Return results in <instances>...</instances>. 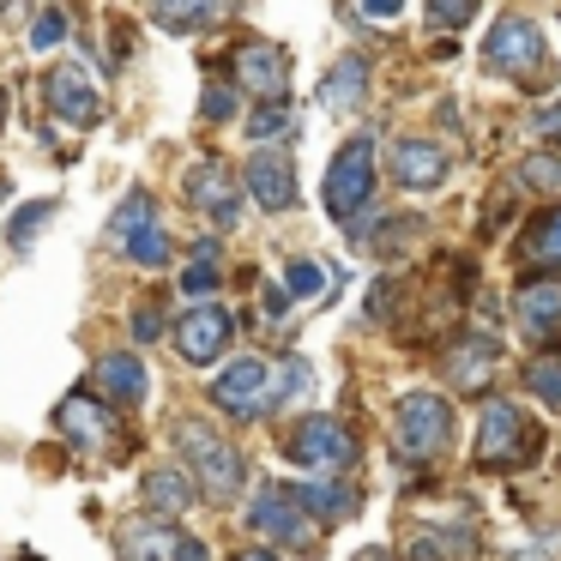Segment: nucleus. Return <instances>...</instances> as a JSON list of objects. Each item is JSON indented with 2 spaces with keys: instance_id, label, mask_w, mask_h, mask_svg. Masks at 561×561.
Wrapping results in <instances>:
<instances>
[{
  "instance_id": "1",
  "label": "nucleus",
  "mask_w": 561,
  "mask_h": 561,
  "mask_svg": "<svg viewBox=\"0 0 561 561\" xmlns=\"http://www.w3.org/2000/svg\"><path fill=\"white\" fill-rule=\"evenodd\" d=\"M375 199V139L356 134L339 146V158H332L327 170V187H320V206H327V218L339 224H356V211Z\"/></svg>"
},
{
  "instance_id": "2",
  "label": "nucleus",
  "mask_w": 561,
  "mask_h": 561,
  "mask_svg": "<svg viewBox=\"0 0 561 561\" xmlns=\"http://www.w3.org/2000/svg\"><path fill=\"white\" fill-rule=\"evenodd\" d=\"M175 440H182V453L194 459L206 495H218V501H236V495H242V453H236L230 440L218 435V428L182 416V423H175Z\"/></svg>"
},
{
  "instance_id": "3",
  "label": "nucleus",
  "mask_w": 561,
  "mask_h": 561,
  "mask_svg": "<svg viewBox=\"0 0 561 561\" xmlns=\"http://www.w3.org/2000/svg\"><path fill=\"white\" fill-rule=\"evenodd\" d=\"M477 459L507 471V465H531L537 459V428L525 423V411L513 404H489L483 411V428H477Z\"/></svg>"
},
{
  "instance_id": "4",
  "label": "nucleus",
  "mask_w": 561,
  "mask_h": 561,
  "mask_svg": "<svg viewBox=\"0 0 561 561\" xmlns=\"http://www.w3.org/2000/svg\"><path fill=\"white\" fill-rule=\"evenodd\" d=\"M284 453H290L296 465H308V471H344V465L356 459V440L339 416H302V423L290 428V440H284Z\"/></svg>"
},
{
  "instance_id": "5",
  "label": "nucleus",
  "mask_w": 561,
  "mask_h": 561,
  "mask_svg": "<svg viewBox=\"0 0 561 561\" xmlns=\"http://www.w3.org/2000/svg\"><path fill=\"white\" fill-rule=\"evenodd\" d=\"M453 440V411L440 392H404L399 399V447L416 459H435Z\"/></svg>"
},
{
  "instance_id": "6",
  "label": "nucleus",
  "mask_w": 561,
  "mask_h": 561,
  "mask_svg": "<svg viewBox=\"0 0 561 561\" xmlns=\"http://www.w3.org/2000/svg\"><path fill=\"white\" fill-rule=\"evenodd\" d=\"M248 525H254V531L284 537V543H296V549H308V543H314V513H308L302 501H296V489H290V483L260 489V495H254V507H248Z\"/></svg>"
},
{
  "instance_id": "7",
  "label": "nucleus",
  "mask_w": 561,
  "mask_h": 561,
  "mask_svg": "<svg viewBox=\"0 0 561 561\" xmlns=\"http://www.w3.org/2000/svg\"><path fill=\"white\" fill-rule=\"evenodd\" d=\"M483 55H489V67H495V73L531 79L537 67H543V31H537L531 19H513V13H507L495 31H489Z\"/></svg>"
},
{
  "instance_id": "8",
  "label": "nucleus",
  "mask_w": 561,
  "mask_h": 561,
  "mask_svg": "<svg viewBox=\"0 0 561 561\" xmlns=\"http://www.w3.org/2000/svg\"><path fill=\"white\" fill-rule=\"evenodd\" d=\"M230 332H236L230 308H194V314L175 320V351H182L187 363H218Z\"/></svg>"
},
{
  "instance_id": "9",
  "label": "nucleus",
  "mask_w": 561,
  "mask_h": 561,
  "mask_svg": "<svg viewBox=\"0 0 561 561\" xmlns=\"http://www.w3.org/2000/svg\"><path fill=\"white\" fill-rule=\"evenodd\" d=\"M49 110H55V122H67V127H98L103 122V98L79 67H55L49 73Z\"/></svg>"
},
{
  "instance_id": "10",
  "label": "nucleus",
  "mask_w": 561,
  "mask_h": 561,
  "mask_svg": "<svg viewBox=\"0 0 561 561\" xmlns=\"http://www.w3.org/2000/svg\"><path fill=\"white\" fill-rule=\"evenodd\" d=\"M248 194L260 199L266 211H290L296 206V163H290V151H254L248 158Z\"/></svg>"
},
{
  "instance_id": "11",
  "label": "nucleus",
  "mask_w": 561,
  "mask_h": 561,
  "mask_svg": "<svg viewBox=\"0 0 561 561\" xmlns=\"http://www.w3.org/2000/svg\"><path fill=\"white\" fill-rule=\"evenodd\" d=\"M211 404H218L224 416H254L260 404H266V363H254V356L230 363L211 380Z\"/></svg>"
},
{
  "instance_id": "12",
  "label": "nucleus",
  "mask_w": 561,
  "mask_h": 561,
  "mask_svg": "<svg viewBox=\"0 0 561 561\" xmlns=\"http://www.w3.org/2000/svg\"><path fill=\"white\" fill-rule=\"evenodd\" d=\"M187 199H194L211 224H224V230L242 218V206H236V182H230V170H224L218 158H206V163L187 170Z\"/></svg>"
},
{
  "instance_id": "13",
  "label": "nucleus",
  "mask_w": 561,
  "mask_h": 561,
  "mask_svg": "<svg viewBox=\"0 0 561 561\" xmlns=\"http://www.w3.org/2000/svg\"><path fill=\"white\" fill-rule=\"evenodd\" d=\"M447 151L435 146V139H399L392 146V175H399V187H411V194H428V187L447 182Z\"/></svg>"
},
{
  "instance_id": "14",
  "label": "nucleus",
  "mask_w": 561,
  "mask_h": 561,
  "mask_svg": "<svg viewBox=\"0 0 561 561\" xmlns=\"http://www.w3.org/2000/svg\"><path fill=\"white\" fill-rule=\"evenodd\" d=\"M236 79H242L248 91H260V98H284L290 55H284V49H266V43H248V49L236 55Z\"/></svg>"
},
{
  "instance_id": "15",
  "label": "nucleus",
  "mask_w": 561,
  "mask_h": 561,
  "mask_svg": "<svg viewBox=\"0 0 561 561\" xmlns=\"http://www.w3.org/2000/svg\"><path fill=\"white\" fill-rule=\"evenodd\" d=\"M55 423H61V435H67V440H85V447H103V440H110V411H103L98 399H85V392L61 399Z\"/></svg>"
},
{
  "instance_id": "16",
  "label": "nucleus",
  "mask_w": 561,
  "mask_h": 561,
  "mask_svg": "<svg viewBox=\"0 0 561 561\" xmlns=\"http://www.w3.org/2000/svg\"><path fill=\"white\" fill-rule=\"evenodd\" d=\"M151 19H158L163 31H175V37H187V31H206L224 19V0H146Z\"/></svg>"
},
{
  "instance_id": "17",
  "label": "nucleus",
  "mask_w": 561,
  "mask_h": 561,
  "mask_svg": "<svg viewBox=\"0 0 561 561\" xmlns=\"http://www.w3.org/2000/svg\"><path fill=\"white\" fill-rule=\"evenodd\" d=\"M368 91V61L363 55H344V61H332V73L320 79V103L327 110H356Z\"/></svg>"
},
{
  "instance_id": "18",
  "label": "nucleus",
  "mask_w": 561,
  "mask_h": 561,
  "mask_svg": "<svg viewBox=\"0 0 561 561\" xmlns=\"http://www.w3.org/2000/svg\"><path fill=\"white\" fill-rule=\"evenodd\" d=\"M182 531L175 525H127L122 531V561H175Z\"/></svg>"
},
{
  "instance_id": "19",
  "label": "nucleus",
  "mask_w": 561,
  "mask_h": 561,
  "mask_svg": "<svg viewBox=\"0 0 561 561\" xmlns=\"http://www.w3.org/2000/svg\"><path fill=\"white\" fill-rule=\"evenodd\" d=\"M98 380H103V392H110V399H122V404H139L146 399V363H139V356H127V351H115V356H103L98 363Z\"/></svg>"
},
{
  "instance_id": "20",
  "label": "nucleus",
  "mask_w": 561,
  "mask_h": 561,
  "mask_svg": "<svg viewBox=\"0 0 561 561\" xmlns=\"http://www.w3.org/2000/svg\"><path fill=\"white\" fill-rule=\"evenodd\" d=\"M519 327L531 332V339L561 332V284H531V290H519Z\"/></svg>"
},
{
  "instance_id": "21",
  "label": "nucleus",
  "mask_w": 561,
  "mask_h": 561,
  "mask_svg": "<svg viewBox=\"0 0 561 561\" xmlns=\"http://www.w3.org/2000/svg\"><path fill=\"white\" fill-rule=\"evenodd\" d=\"M194 495H199L194 477L175 471V465H163V471H151V477H146V501H151L158 513H175V519H182V513L194 507Z\"/></svg>"
},
{
  "instance_id": "22",
  "label": "nucleus",
  "mask_w": 561,
  "mask_h": 561,
  "mask_svg": "<svg viewBox=\"0 0 561 561\" xmlns=\"http://www.w3.org/2000/svg\"><path fill=\"white\" fill-rule=\"evenodd\" d=\"M296 501H302L308 513H320V519H344V513H356V495L344 483H290Z\"/></svg>"
},
{
  "instance_id": "23",
  "label": "nucleus",
  "mask_w": 561,
  "mask_h": 561,
  "mask_svg": "<svg viewBox=\"0 0 561 561\" xmlns=\"http://www.w3.org/2000/svg\"><path fill=\"white\" fill-rule=\"evenodd\" d=\"M122 254L134 260V266L158 272V266H170V236H163V230H158V218H151V224H139V230L122 242Z\"/></svg>"
},
{
  "instance_id": "24",
  "label": "nucleus",
  "mask_w": 561,
  "mask_h": 561,
  "mask_svg": "<svg viewBox=\"0 0 561 561\" xmlns=\"http://www.w3.org/2000/svg\"><path fill=\"white\" fill-rule=\"evenodd\" d=\"M471 556V531H416L411 537V561H453Z\"/></svg>"
},
{
  "instance_id": "25",
  "label": "nucleus",
  "mask_w": 561,
  "mask_h": 561,
  "mask_svg": "<svg viewBox=\"0 0 561 561\" xmlns=\"http://www.w3.org/2000/svg\"><path fill=\"white\" fill-rule=\"evenodd\" d=\"M284 290H290V296L332 290V266H320V260H290V266H284Z\"/></svg>"
},
{
  "instance_id": "26",
  "label": "nucleus",
  "mask_w": 561,
  "mask_h": 561,
  "mask_svg": "<svg viewBox=\"0 0 561 561\" xmlns=\"http://www.w3.org/2000/svg\"><path fill=\"white\" fill-rule=\"evenodd\" d=\"M525 387H531L549 411H561V356H537L531 375H525Z\"/></svg>"
},
{
  "instance_id": "27",
  "label": "nucleus",
  "mask_w": 561,
  "mask_h": 561,
  "mask_svg": "<svg viewBox=\"0 0 561 561\" xmlns=\"http://www.w3.org/2000/svg\"><path fill=\"white\" fill-rule=\"evenodd\" d=\"M151 218H158V211H151V199H146V194H134L127 206H115V218H110V248H122L127 236H134L139 224H151Z\"/></svg>"
},
{
  "instance_id": "28",
  "label": "nucleus",
  "mask_w": 561,
  "mask_h": 561,
  "mask_svg": "<svg viewBox=\"0 0 561 561\" xmlns=\"http://www.w3.org/2000/svg\"><path fill=\"white\" fill-rule=\"evenodd\" d=\"M531 260H543V266H556V272H561V206L549 211L543 224H537V236H531Z\"/></svg>"
},
{
  "instance_id": "29",
  "label": "nucleus",
  "mask_w": 561,
  "mask_h": 561,
  "mask_svg": "<svg viewBox=\"0 0 561 561\" xmlns=\"http://www.w3.org/2000/svg\"><path fill=\"white\" fill-rule=\"evenodd\" d=\"M489 363H495V344H477L471 356L459 351L447 368H453V380H465V387H483V380H489Z\"/></svg>"
},
{
  "instance_id": "30",
  "label": "nucleus",
  "mask_w": 561,
  "mask_h": 561,
  "mask_svg": "<svg viewBox=\"0 0 561 561\" xmlns=\"http://www.w3.org/2000/svg\"><path fill=\"white\" fill-rule=\"evenodd\" d=\"M49 218H55V199H37V206H25L13 224H7V242H13V248H25L31 236H37L43 224H49Z\"/></svg>"
},
{
  "instance_id": "31",
  "label": "nucleus",
  "mask_w": 561,
  "mask_h": 561,
  "mask_svg": "<svg viewBox=\"0 0 561 561\" xmlns=\"http://www.w3.org/2000/svg\"><path fill=\"white\" fill-rule=\"evenodd\" d=\"M302 387H308V363H296V356H290V363L278 368V380H272V387H266V404H272V411H278V404H290V399H296V392H302Z\"/></svg>"
},
{
  "instance_id": "32",
  "label": "nucleus",
  "mask_w": 561,
  "mask_h": 561,
  "mask_svg": "<svg viewBox=\"0 0 561 561\" xmlns=\"http://www.w3.org/2000/svg\"><path fill=\"white\" fill-rule=\"evenodd\" d=\"M519 182L525 187H543V194H561V158H543V151H537V158H525L519 163Z\"/></svg>"
},
{
  "instance_id": "33",
  "label": "nucleus",
  "mask_w": 561,
  "mask_h": 561,
  "mask_svg": "<svg viewBox=\"0 0 561 561\" xmlns=\"http://www.w3.org/2000/svg\"><path fill=\"white\" fill-rule=\"evenodd\" d=\"M471 13H477V0H428V19H435L440 31H459Z\"/></svg>"
},
{
  "instance_id": "34",
  "label": "nucleus",
  "mask_w": 561,
  "mask_h": 561,
  "mask_svg": "<svg viewBox=\"0 0 561 561\" xmlns=\"http://www.w3.org/2000/svg\"><path fill=\"white\" fill-rule=\"evenodd\" d=\"M290 127V103H272V110H260L254 122H248V134L254 139H272V134H284Z\"/></svg>"
},
{
  "instance_id": "35",
  "label": "nucleus",
  "mask_w": 561,
  "mask_h": 561,
  "mask_svg": "<svg viewBox=\"0 0 561 561\" xmlns=\"http://www.w3.org/2000/svg\"><path fill=\"white\" fill-rule=\"evenodd\" d=\"M61 37H67V19L61 13H43L37 25H31V49H55Z\"/></svg>"
},
{
  "instance_id": "36",
  "label": "nucleus",
  "mask_w": 561,
  "mask_h": 561,
  "mask_svg": "<svg viewBox=\"0 0 561 561\" xmlns=\"http://www.w3.org/2000/svg\"><path fill=\"white\" fill-rule=\"evenodd\" d=\"M236 115V91L230 85H206V122H230Z\"/></svg>"
},
{
  "instance_id": "37",
  "label": "nucleus",
  "mask_w": 561,
  "mask_h": 561,
  "mask_svg": "<svg viewBox=\"0 0 561 561\" xmlns=\"http://www.w3.org/2000/svg\"><path fill=\"white\" fill-rule=\"evenodd\" d=\"M211 284H218V272H211V260L199 254V266H187V272H182V290H187V296H206Z\"/></svg>"
},
{
  "instance_id": "38",
  "label": "nucleus",
  "mask_w": 561,
  "mask_h": 561,
  "mask_svg": "<svg viewBox=\"0 0 561 561\" xmlns=\"http://www.w3.org/2000/svg\"><path fill=\"white\" fill-rule=\"evenodd\" d=\"M537 134H543V139H561V98H549L543 110H537Z\"/></svg>"
},
{
  "instance_id": "39",
  "label": "nucleus",
  "mask_w": 561,
  "mask_h": 561,
  "mask_svg": "<svg viewBox=\"0 0 561 561\" xmlns=\"http://www.w3.org/2000/svg\"><path fill=\"white\" fill-rule=\"evenodd\" d=\"M363 13H375V19H399V13H404V0H363Z\"/></svg>"
},
{
  "instance_id": "40",
  "label": "nucleus",
  "mask_w": 561,
  "mask_h": 561,
  "mask_svg": "<svg viewBox=\"0 0 561 561\" xmlns=\"http://www.w3.org/2000/svg\"><path fill=\"white\" fill-rule=\"evenodd\" d=\"M175 561H211V556H206V543H199V537H182V556H175Z\"/></svg>"
},
{
  "instance_id": "41",
  "label": "nucleus",
  "mask_w": 561,
  "mask_h": 561,
  "mask_svg": "<svg viewBox=\"0 0 561 561\" xmlns=\"http://www.w3.org/2000/svg\"><path fill=\"white\" fill-rule=\"evenodd\" d=\"M284 308H290V290H266V314H272V320H278V314H284Z\"/></svg>"
},
{
  "instance_id": "42",
  "label": "nucleus",
  "mask_w": 561,
  "mask_h": 561,
  "mask_svg": "<svg viewBox=\"0 0 561 561\" xmlns=\"http://www.w3.org/2000/svg\"><path fill=\"white\" fill-rule=\"evenodd\" d=\"M236 561H278V556H272V549H242Z\"/></svg>"
},
{
  "instance_id": "43",
  "label": "nucleus",
  "mask_w": 561,
  "mask_h": 561,
  "mask_svg": "<svg viewBox=\"0 0 561 561\" xmlns=\"http://www.w3.org/2000/svg\"><path fill=\"white\" fill-rule=\"evenodd\" d=\"M0 115H7V98H0Z\"/></svg>"
}]
</instances>
